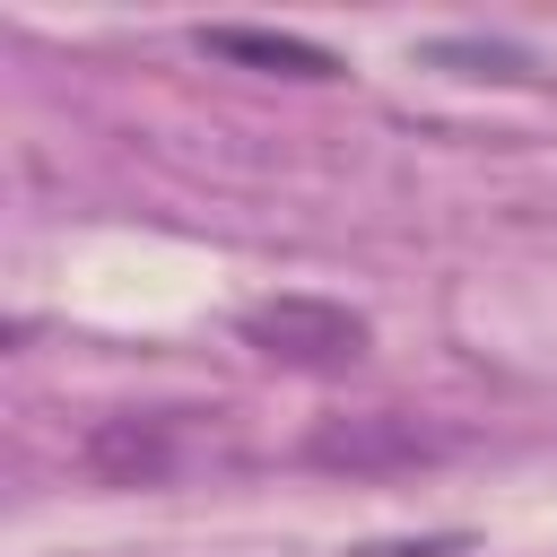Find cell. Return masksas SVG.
I'll list each match as a JSON object with an SVG mask.
<instances>
[{"label": "cell", "instance_id": "cell-1", "mask_svg": "<svg viewBox=\"0 0 557 557\" xmlns=\"http://www.w3.org/2000/svg\"><path fill=\"white\" fill-rule=\"evenodd\" d=\"M235 339L252 357L287 366V374H339L374 348V322L339 296H261V305L235 313Z\"/></svg>", "mask_w": 557, "mask_h": 557}, {"label": "cell", "instance_id": "cell-2", "mask_svg": "<svg viewBox=\"0 0 557 557\" xmlns=\"http://www.w3.org/2000/svg\"><path fill=\"white\" fill-rule=\"evenodd\" d=\"M444 453H453V435L426 418H400V409H339L305 435V470H331V479H392V470H426Z\"/></svg>", "mask_w": 557, "mask_h": 557}, {"label": "cell", "instance_id": "cell-3", "mask_svg": "<svg viewBox=\"0 0 557 557\" xmlns=\"http://www.w3.org/2000/svg\"><path fill=\"white\" fill-rule=\"evenodd\" d=\"M78 470L104 487H165L174 479V418L165 409H113L78 435Z\"/></svg>", "mask_w": 557, "mask_h": 557}, {"label": "cell", "instance_id": "cell-4", "mask_svg": "<svg viewBox=\"0 0 557 557\" xmlns=\"http://www.w3.org/2000/svg\"><path fill=\"white\" fill-rule=\"evenodd\" d=\"M209 61H235V70H270V78H339V52L305 44V35H278V26H200L191 35Z\"/></svg>", "mask_w": 557, "mask_h": 557}, {"label": "cell", "instance_id": "cell-5", "mask_svg": "<svg viewBox=\"0 0 557 557\" xmlns=\"http://www.w3.org/2000/svg\"><path fill=\"white\" fill-rule=\"evenodd\" d=\"M426 61H461V70H479V78H522V70H531V52L479 44V35H444V44H426Z\"/></svg>", "mask_w": 557, "mask_h": 557}]
</instances>
